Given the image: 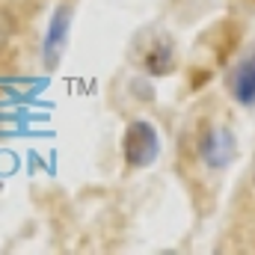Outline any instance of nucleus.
<instances>
[{
	"mask_svg": "<svg viewBox=\"0 0 255 255\" xmlns=\"http://www.w3.org/2000/svg\"><path fill=\"white\" fill-rule=\"evenodd\" d=\"M199 154L208 169H226L238 154V139L229 128H208L199 142Z\"/></svg>",
	"mask_w": 255,
	"mask_h": 255,
	"instance_id": "obj_2",
	"label": "nucleus"
},
{
	"mask_svg": "<svg viewBox=\"0 0 255 255\" xmlns=\"http://www.w3.org/2000/svg\"><path fill=\"white\" fill-rule=\"evenodd\" d=\"M68 9H57V15H54V21H51V30H48V39H45V54H48V63L54 65L57 63V57L63 54L65 48V33H68Z\"/></svg>",
	"mask_w": 255,
	"mask_h": 255,
	"instance_id": "obj_4",
	"label": "nucleus"
},
{
	"mask_svg": "<svg viewBox=\"0 0 255 255\" xmlns=\"http://www.w3.org/2000/svg\"><path fill=\"white\" fill-rule=\"evenodd\" d=\"M122 148H125V163L130 169H145L160 154V136H157V130L148 125V122L139 119V122H130L128 125Z\"/></svg>",
	"mask_w": 255,
	"mask_h": 255,
	"instance_id": "obj_1",
	"label": "nucleus"
},
{
	"mask_svg": "<svg viewBox=\"0 0 255 255\" xmlns=\"http://www.w3.org/2000/svg\"><path fill=\"white\" fill-rule=\"evenodd\" d=\"M253 181H255V172H253Z\"/></svg>",
	"mask_w": 255,
	"mask_h": 255,
	"instance_id": "obj_5",
	"label": "nucleus"
},
{
	"mask_svg": "<svg viewBox=\"0 0 255 255\" xmlns=\"http://www.w3.org/2000/svg\"><path fill=\"white\" fill-rule=\"evenodd\" d=\"M229 89L241 107H255V48L232 68Z\"/></svg>",
	"mask_w": 255,
	"mask_h": 255,
	"instance_id": "obj_3",
	"label": "nucleus"
}]
</instances>
